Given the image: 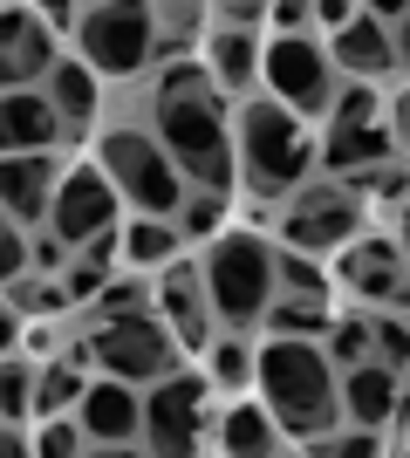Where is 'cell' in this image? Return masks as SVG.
I'll return each instance as SVG.
<instances>
[{
    "instance_id": "obj_5",
    "label": "cell",
    "mask_w": 410,
    "mask_h": 458,
    "mask_svg": "<svg viewBox=\"0 0 410 458\" xmlns=\"http://www.w3.org/2000/svg\"><path fill=\"white\" fill-rule=\"evenodd\" d=\"M96 172L117 185V199H130L137 212H151V219H172L178 199H185V178L178 165L164 157V144L144 131H110L96 151Z\"/></svg>"
},
{
    "instance_id": "obj_18",
    "label": "cell",
    "mask_w": 410,
    "mask_h": 458,
    "mask_svg": "<svg viewBox=\"0 0 410 458\" xmlns=\"http://www.w3.org/2000/svg\"><path fill=\"white\" fill-rule=\"evenodd\" d=\"M62 116L48 110L41 89H0V157L14 151H55Z\"/></svg>"
},
{
    "instance_id": "obj_31",
    "label": "cell",
    "mask_w": 410,
    "mask_h": 458,
    "mask_svg": "<svg viewBox=\"0 0 410 458\" xmlns=\"http://www.w3.org/2000/svg\"><path fill=\"white\" fill-rule=\"evenodd\" d=\"M370 356H376V363H390V369L410 363V328H404V315H397V308L370 322Z\"/></svg>"
},
{
    "instance_id": "obj_2",
    "label": "cell",
    "mask_w": 410,
    "mask_h": 458,
    "mask_svg": "<svg viewBox=\"0 0 410 458\" xmlns=\"http://www.w3.org/2000/svg\"><path fill=\"white\" fill-rule=\"evenodd\" d=\"M157 144L185 185L233 191V137H226V116L213 96H157Z\"/></svg>"
},
{
    "instance_id": "obj_41",
    "label": "cell",
    "mask_w": 410,
    "mask_h": 458,
    "mask_svg": "<svg viewBox=\"0 0 410 458\" xmlns=\"http://www.w3.org/2000/svg\"><path fill=\"white\" fill-rule=\"evenodd\" d=\"M267 14L280 35H308V0H267Z\"/></svg>"
},
{
    "instance_id": "obj_48",
    "label": "cell",
    "mask_w": 410,
    "mask_h": 458,
    "mask_svg": "<svg viewBox=\"0 0 410 458\" xmlns=\"http://www.w3.org/2000/svg\"><path fill=\"white\" fill-rule=\"evenodd\" d=\"M0 7H7V0H0Z\"/></svg>"
},
{
    "instance_id": "obj_45",
    "label": "cell",
    "mask_w": 410,
    "mask_h": 458,
    "mask_svg": "<svg viewBox=\"0 0 410 458\" xmlns=\"http://www.w3.org/2000/svg\"><path fill=\"white\" fill-rule=\"evenodd\" d=\"M0 458H28V438H21V424L0 418Z\"/></svg>"
},
{
    "instance_id": "obj_13",
    "label": "cell",
    "mask_w": 410,
    "mask_h": 458,
    "mask_svg": "<svg viewBox=\"0 0 410 458\" xmlns=\"http://www.w3.org/2000/svg\"><path fill=\"white\" fill-rule=\"evenodd\" d=\"M342 287H349L356 301H383V308H404V253H397V240H383V233H356V240H342Z\"/></svg>"
},
{
    "instance_id": "obj_1",
    "label": "cell",
    "mask_w": 410,
    "mask_h": 458,
    "mask_svg": "<svg viewBox=\"0 0 410 458\" xmlns=\"http://www.w3.org/2000/svg\"><path fill=\"white\" fill-rule=\"evenodd\" d=\"M254 377L267 390V418L288 438H314L335 424V363L314 349V335H273L254 356Z\"/></svg>"
},
{
    "instance_id": "obj_43",
    "label": "cell",
    "mask_w": 410,
    "mask_h": 458,
    "mask_svg": "<svg viewBox=\"0 0 410 458\" xmlns=\"http://www.w3.org/2000/svg\"><path fill=\"white\" fill-rule=\"evenodd\" d=\"M21 7H35V14L48 21V28H62V21L76 14V0H21Z\"/></svg>"
},
{
    "instance_id": "obj_11",
    "label": "cell",
    "mask_w": 410,
    "mask_h": 458,
    "mask_svg": "<svg viewBox=\"0 0 410 458\" xmlns=\"http://www.w3.org/2000/svg\"><path fill=\"white\" fill-rule=\"evenodd\" d=\"M117 185L96 172V165H69V172L55 178V191H48V219L41 226L55 233V240H69V253L89 240V233H103V226H117Z\"/></svg>"
},
{
    "instance_id": "obj_26",
    "label": "cell",
    "mask_w": 410,
    "mask_h": 458,
    "mask_svg": "<svg viewBox=\"0 0 410 458\" xmlns=\"http://www.w3.org/2000/svg\"><path fill=\"white\" fill-rule=\"evenodd\" d=\"M219 219H226V191L185 185V199H178V212H172V226L192 233V240H205V233H219Z\"/></svg>"
},
{
    "instance_id": "obj_32",
    "label": "cell",
    "mask_w": 410,
    "mask_h": 458,
    "mask_svg": "<svg viewBox=\"0 0 410 458\" xmlns=\"http://www.w3.org/2000/svg\"><path fill=\"white\" fill-rule=\"evenodd\" d=\"M335 369H349V363H363L370 356V322L356 315V322H329V349H322Z\"/></svg>"
},
{
    "instance_id": "obj_25",
    "label": "cell",
    "mask_w": 410,
    "mask_h": 458,
    "mask_svg": "<svg viewBox=\"0 0 410 458\" xmlns=\"http://www.w3.org/2000/svg\"><path fill=\"white\" fill-rule=\"evenodd\" d=\"M260 322H267L273 335H322V328H329V301H301V294H280V287H273V301L260 308Z\"/></svg>"
},
{
    "instance_id": "obj_40",
    "label": "cell",
    "mask_w": 410,
    "mask_h": 458,
    "mask_svg": "<svg viewBox=\"0 0 410 458\" xmlns=\"http://www.w3.org/2000/svg\"><path fill=\"white\" fill-rule=\"evenodd\" d=\"M14 274H28V233L7 226V233H0V287L14 281Z\"/></svg>"
},
{
    "instance_id": "obj_21",
    "label": "cell",
    "mask_w": 410,
    "mask_h": 458,
    "mask_svg": "<svg viewBox=\"0 0 410 458\" xmlns=\"http://www.w3.org/2000/svg\"><path fill=\"white\" fill-rule=\"evenodd\" d=\"M322 165H329V172H342V178H349V172L370 178L376 165H397V137L383 131V123H335Z\"/></svg>"
},
{
    "instance_id": "obj_17",
    "label": "cell",
    "mask_w": 410,
    "mask_h": 458,
    "mask_svg": "<svg viewBox=\"0 0 410 458\" xmlns=\"http://www.w3.org/2000/svg\"><path fill=\"white\" fill-rule=\"evenodd\" d=\"M82 438H89V445H103V452H123V445H130L137 438V390H130V383H117V377H110V383H89V390H82Z\"/></svg>"
},
{
    "instance_id": "obj_22",
    "label": "cell",
    "mask_w": 410,
    "mask_h": 458,
    "mask_svg": "<svg viewBox=\"0 0 410 458\" xmlns=\"http://www.w3.org/2000/svg\"><path fill=\"white\" fill-rule=\"evenodd\" d=\"M254 69H260V41H254V28H233V21H226V28L213 35V76H219V89L247 96Z\"/></svg>"
},
{
    "instance_id": "obj_12",
    "label": "cell",
    "mask_w": 410,
    "mask_h": 458,
    "mask_svg": "<svg viewBox=\"0 0 410 458\" xmlns=\"http://www.w3.org/2000/svg\"><path fill=\"white\" fill-rule=\"evenodd\" d=\"M404 369L376 363V356H363V363L335 369V411L349 424H363V431H390L397 424V403H404Z\"/></svg>"
},
{
    "instance_id": "obj_35",
    "label": "cell",
    "mask_w": 410,
    "mask_h": 458,
    "mask_svg": "<svg viewBox=\"0 0 410 458\" xmlns=\"http://www.w3.org/2000/svg\"><path fill=\"white\" fill-rule=\"evenodd\" d=\"M82 445H89V438H82V424H76V418H62V411H55V418L41 424V438H35V452H41V458H76Z\"/></svg>"
},
{
    "instance_id": "obj_42",
    "label": "cell",
    "mask_w": 410,
    "mask_h": 458,
    "mask_svg": "<svg viewBox=\"0 0 410 458\" xmlns=\"http://www.w3.org/2000/svg\"><path fill=\"white\" fill-rule=\"evenodd\" d=\"M349 14H356V0H308V21H329V28H342Z\"/></svg>"
},
{
    "instance_id": "obj_34",
    "label": "cell",
    "mask_w": 410,
    "mask_h": 458,
    "mask_svg": "<svg viewBox=\"0 0 410 458\" xmlns=\"http://www.w3.org/2000/svg\"><path fill=\"white\" fill-rule=\"evenodd\" d=\"M247 377H254V349L239 343V335H219V343H213V383L239 390Z\"/></svg>"
},
{
    "instance_id": "obj_37",
    "label": "cell",
    "mask_w": 410,
    "mask_h": 458,
    "mask_svg": "<svg viewBox=\"0 0 410 458\" xmlns=\"http://www.w3.org/2000/svg\"><path fill=\"white\" fill-rule=\"evenodd\" d=\"M28 267H41V274H62V267H69V240H55V233L41 226L35 240H28Z\"/></svg>"
},
{
    "instance_id": "obj_7",
    "label": "cell",
    "mask_w": 410,
    "mask_h": 458,
    "mask_svg": "<svg viewBox=\"0 0 410 458\" xmlns=\"http://www.w3.org/2000/svg\"><path fill=\"white\" fill-rule=\"evenodd\" d=\"M363 233V185H342V178H301V185L288 191V212H280V240H288L294 253H329L342 247V240H356Z\"/></svg>"
},
{
    "instance_id": "obj_19",
    "label": "cell",
    "mask_w": 410,
    "mask_h": 458,
    "mask_svg": "<svg viewBox=\"0 0 410 458\" xmlns=\"http://www.w3.org/2000/svg\"><path fill=\"white\" fill-rule=\"evenodd\" d=\"M164 328H172V343H185V349H205L213 343V322H205V281H198L185 260H164Z\"/></svg>"
},
{
    "instance_id": "obj_44",
    "label": "cell",
    "mask_w": 410,
    "mask_h": 458,
    "mask_svg": "<svg viewBox=\"0 0 410 458\" xmlns=\"http://www.w3.org/2000/svg\"><path fill=\"white\" fill-rule=\"evenodd\" d=\"M363 14H376V21H390V28H397V21L410 14V0H363Z\"/></svg>"
},
{
    "instance_id": "obj_15",
    "label": "cell",
    "mask_w": 410,
    "mask_h": 458,
    "mask_svg": "<svg viewBox=\"0 0 410 458\" xmlns=\"http://www.w3.org/2000/svg\"><path fill=\"white\" fill-rule=\"evenodd\" d=\"M397 55H404V35H397L390 21L363 14V7H356V14L342 21V28H335V41H329V62H335V69H349L356 82L390 76V69H397Z\"/></svg>"
},
{
    "instance_id": "obj_10",
    "label": "cell",
    "mask_w": 410,
    "mask_h": 458,
    "mask_svg": "<svg viewBox=\"0 0 410 458\" xmlns=\"http://www.w3.org/2000/svg\"><path fill=\"white\" fill-rule=\"evenodd\" d=\"M260 76H267L273 103L280 110H329V89H335V62L314 35H280L273 48H260Z\"/></svg>"
},
{
    "instance_id": "obj_24",
    "label": "cell",
    "mask_w": 410,
    "mask_h": 458,
    "mask_svg": "<svg viewBox=\"0 0 410 458\" xmlns=\"http://www.w3.org/2000/svg\"><path fill=\"white\" fill-rule=\"evenodd\" d=\"M219 445H226V452H273V445H280V424L267 418V411H254V403H233V411H226V418H219Z\"/></svg>"
},
{
    "instance_id": "obj_16",
    "label": "cell",
    "mask_w": 410,
    "mask_h": 458,
    "mask_svg": "<svg viewBox=\"0 0 410 458\" xmlns=\"http://www.w3.org/2000/svg\"><path fill=\"white\" fill-rule=\"evenodd\" d=\"M62 165L48 151H14L0 157V212L14 219V226H41L48 219V191H55Z\"/></svg>"
},
{
    "instance_id": "obj_30",
    "label": "cell",
    "mask_w": 410,
    "mask_h": 458,
    "mask_svg": "<svg viewBox=\"0 0 410 458\" xmlns=\"http://www.w3.org/2000/svg\"><path fill=\"white\" fill-rule=\"evenodd\" d=\"M314 458H370L383 452V438L376 431H363V424H349V431H314V438H301Z\"/></svg>"
},
{
    "instance_id": "obj_6",
    "label": "cell",
    "mask_w": 410,
    "mask_h": 458,
    "mask_svg": "<svg viewBox=\"0 0 410 458\" xmlns=\"http://www.w3.org/2000/svg\"><path fill=\"white\" fill-rule=\"evenodd\" d=\"M76 41L96 76H137L157 55V14H151V0H96L82 14Z\"/></svg>"
},
{
    "instance_id": "obj_9",
    "label": "cell",
    "mask_w": 410,
    "mask_h": 458,
    "mask_svg": "<svg viewBox=\"0 0 410 458\" xmlns=\"http://www.w3.org/2000/svg\"><path fill=\"white\" fill-rule=\"evenodd\" d=\"M137 431L164 458L198 452V431H205V377H178V369L151 377V397L137 403Z\"/></svg>"
},
{
    "instance_id": "obj_39",
    "label": "cell",
    "mask_w": 410,
    "mask_h": 458,
    "mask_svg": "<svg viewBox=\"0 0 410 458\" xmlns=\"http://www.w3.org/2000/svg\"><path fill=\"white\" fill-rule=\"evenodd\" d=\"M157 96H213V89H205V69H198V62H172L164 82H157Z\"/></svg>"
},
{
    "instance_id": "obj_28",
    "label": "cell",
    "mask_w": 410,
    "mask_h": 458,
    "mask_svg": "<svg viewBox=\"0 0 410 458\" xmlns=\"http://www.w3.org/2000/svg\"><path fill=\"white\" fill-rule=\"evenodd\" d=\"M273 287H288V294H301V301H329V281H322V267H314L308 253H273Z\"/></svg>"
},
{
    "instance_id": "obj_14",
    "label": "cell",
    "mask_w": 410,
    "mask_h": 458,
    "mask_svg": "<svg viewBox=\"0 0 410 458\" xmlns=\"http://www.w3.org/2000/svg\"><path fill=\"white\" fill-rule=\"evenodd\" d=\"M55 62V35L35 7H0V89H35Z\"/></svg>"
},
{
    "instance_id": "obj_38",
    "label": "cell",
    "mask_w": 410,
    "mask_h": 458,
    "mask_svg": "<svg viewBox=\"0 0 410 458\" xmlns=\"http://www.w3.org/2000/svg\"><path fill=\"white\" fill-rule=\"evenodd\" d=\"M103 281H110V267H89V260H69V267H62V294H69V301H89Z\"/></svg>"
},
{
    "instance_id": "obj_46",
    "label": "cell",
    "mask_w": 410,
    "mask_h": 458,
    "mask_svg": "<svg viewBox=\"0 0 410 458\" xmlns=\"http://www.w3.org/2000/svg\"><path fill=\"white\" fill-rule=\"evenodd\" d=\"M267 7V0H226V14H233V28H254V14Z\"/></svg>"
},
{
    "instance_id": "obj_4",
    "label": "cell",
    "mask_w": 410,
    "mask_h": 458,
    "mask_svg": "<svg viewBox=\"0 0 410 458\" xmlns=\"http://www.w3.org/2000/svg\"><path fill=\"white\" fill-rule=\"evenodd\" d=\"M198 281H205V308L226 328H254L260 308L273 301V247L254 233H226L213 247V260L198 267Z\"/></svg>"
},
{
    "instance_id": "obj_27",
    "label": "cell",
    "mask_w": 410,
    "mask_h": 458,
    "mask_svg": "<svg viewBox=\"0 0 410 458\" xmlns=\"http://www.w3.org/2000/svg\"><path fill=\"white\" fill-rule=\"evenodd\" d=\"M76 397H82V369H76V363H48V369L35 377V403H28V411L55 418V411H69Z\"/></svg>"
},
{
    "instance_id": "obj_47",
    "label": "cell",
    "mask_w": 410,
    "mask_h": 458,
    "mask_svg": "<svg viewBox=\"0 0 410 458\" xmlns=\"http://www.w3.org/2000/svg\"><path fill=\"white\" fill-rule=\"evenodd\" d=\"M14 335H21V315H14V308H0V356L14 349Z\"/></svg>"
},
{
    "instance_id": "obj_20",
    "label": "cell",
    "mask_w": 410,
    "mask_h": 458,
    "mask_svg": "<svg viewBox=\"0 0 410 458\" xmlns=\"http://www.w3.org/2000/svg\"><path fill=\"white\" fill-rule=\"evenodd\" d=\"M41 96H48V110L62 116V131H82V123L96 116V69L82 55H55L48 76H41Z\"/></svg>"
},
{
    "instance_id": "obj_8",
    "label": "cell",
    "mask_w": 410,
    "mask_h": 458,
    "mask_svg": "<svg viewBox=\"0 0 410 458\" xmlns=\"http://www.w3.org/2000/svg\"><path fill=\"white\" fill-rule=\"evenodd\" d=\"M82 356L117 383H151V377H164V369L178 363V343H172V328L144 308V315H110V322H96V335L82 343Z\"/></svg>"
},
{
    "instance_id": "obj_23",
    "label": "cell",
    "mask_w": 410,
    "mask_h": 458,
    "mask_svg": "<svg viewBox=\"0 0 410 458\" xmlns=\"http://www.w3.org/2000/svg\"><path fill=\"white\" fill-rule=\"evenodd\" d=\"M178 240H185V233H178L172 219H151V212H137L130 226L117 233V253L130 260V267H164V260L178 253Z\"/></svg>"
},
{
    "instance_id": "obj_36",
    "label": "cell",
    "mask_w": 410,
    "mask_h": 458,
    "mask_svg": "<svg viewBox=\"0 0 410 458\" xmlns=\"http://www.w3.org/2000/svg\"><path fill=\"white\" fill-rule=\"evenodd\" d=\"M329 96H335V123H376V110H383L376 89L356 82V76H349V89H329Z\"/></svg>"
},
{
    "instance_id": "obj_29",
    "label": "cell",
    "mask_w": 410,
    "mask_h": 458,
    "mask_svg": "<svg viewBox=\"0 0 410 458\" xmlns=\"http://www.w3.org/2000/svg\"><path fill=\"white\" fill-rule=\"evenodd\" d=\"M28 403H35V369L14 363V356H0V418L21 424V418H28Z\"/></svg>"
},
{
    "instance_id": "obj_33",
    "label": "cell",
    "mask_w": 410,
    "mask_h": 458,
    "mask_svg": "<svg viewBox=\"0 0 410 458\" xmlns=\"http://www.w3.org/2000/svg\"><path fill=\"white\" fill-rule=\"evenodd\" d=\"M89 301H96V322H110V315H144L151 294H144V281H103Z\"/></svg>"
},
{
    "instance_id": "obj_3",
    "label": "cell",
    "mask_w": 410,
    "mask_h": 458,
    "mask_svg": "<svg viewBox=\"0 0 410 458\" xmlns=\"http://www.w3.org/2000/svg\"><path fill=\"white\" fill-rule=\"evenodd\" d=\"M308 165H314V144H308V131H301L294 110H280V103H247V110H239L233 172L254 191L280 199V191H294L301 178H308Z\"/></svg>"
}]
</instances>
